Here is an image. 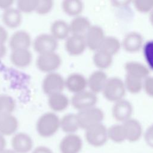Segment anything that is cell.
I'll return each instance as SVG.
<instances>
[{
    "instance_id": "cell-1",
    "label": "cell",
    "mask_w": 153,
    "mask_h": 153,
    "mask_svg": "<svg viewBox=\"0 0 153 153\" xmlns=\"http://www.w3.org/2000/svg\"><path fill=\"white\" fill-rule=\"evenodd\" d=\"M60 120L58 115L53 112L42 114L36 123V129L38 134L45 138L53 136L60 128Z\"/></svg>"
},
{
    "instance_id": "cell-2",
    "label": "cell",
    "mask_w": 153,
    "mask_h": 153,
    "mask_svg": "<svg viewBox=\"0 0 153 153\" xmlns=\"http://www.w3.org/2000/svg\"><path fill=\"white\" fill-rule=\"evenodd\" d=\"M126 91L124 80L112 76L108 78L102 93L107 100L114 103L124 99Z\"/></svg>"
},
{
    "instance_id": "cell-3",
    "label": "cell",
    "mask_w": 153,
    "mask_h": 153,
    "mask_svg": "<svg viewBox=\"0 0 153 153\" xmlns=\"http://www.w3.org/2000/svg\"><path fill=\"white\" fill-rule=\"evenodd\" d=\"M76 117L79 128L86 130L94 125L101 123L104 118V112L102 109L94 106L79 111Z\"/></svg>"
},
{
    "instance_id": "cell-4",
    "label": "cell",
    "mask_w": 153,
    "mask_h": 153,
    "mask_svg": "<svg viewBox=\"0 0 153 153\" xmlns=\"http://www.w3.org/2000/svg\"><path fill=\"white\" fill-rule=\"evenodd\" d=\"M85 130L86 141L94 147L103 146L108 139V128L102 123L94 125Z\"/></svg>"
},
{
    "instance_id": "cell-5",
    "label": "cell",
    "mask_w": 153,
    "mask_h": 153,
    "mask_svg": "<svg viewBox=\"0 0 153 153\" xmlns=\"http://www.w3.org/2000/svg\"><path fill=\"white\" fill-rule=\"evenodd\" d=\"M65 87V79L61 74L56 72L48 73L42 80V90L48 96L61 93Z\"/></svg>"
},
{
    "instance_id": "cell-6",
    "label": "cell",
    "mask_w": 153,
    "mask_h": 153,
    "mask_svg": "<svg viewBox=\"0 0 153 153\" xmlns=\"http://www.w3.org/2000/svg\"><path fill=\"white\" fill-rule=\"evenodd\" d=\"M62 62L61 56L54 51L39 54L36 65L39 71L48 74L55 72L60 66Z\"/></svg>"
},
{
    "instance_id": "cell-7",
    "label": "cell",
    "mask_w": 153,
    "mask_h": 153,
    "mask_svg": "<svg viewBox=\"0 0 153 153\" xmlns=\"http://www.w3.org/2000/svg\"><path fill=\"white\" fill-rule=\"evenodd\" d=\"M34 50L39 54L56 51L58 42L50 33L38 35L32 42Z\"/></svg>"
},
{
    "instance_id": "cell-8",
    "label": "cell",
    "mask_w": 153,
    "mask_h": 153,
    "mask_svg": "<svg viewBox=\"0 0 153 153\" xmlns=\"http://www.w3.org/2000/svg\"><path fill=\"white\" fill-rule=\"evenodd\" d=\"M97 102V94L89 90L74 94L71 99L72 106L78 111L96 106Z\"/></svg>"
},
{
    "instance_id": "cell-9",
    "label": "cell",
    "mask_w": 153,
    "mask_h": 153,
    "mask_svg": "<svg viewBox=\"0 0 153 153\" xmlns=\"http://www.w3.org/2000/svg\"><path fill=\"white\" fill-rule=\"evenodd\" d=\"M133 112V107L132 103L124 98L114 102L112 108L113 118L121 123L132 118Z\"/></svg>"
},
{
    "instance_id": "cell-10",
    "label": "cell",
    "mask_w": 153,
    "mask_h": 153,
    "mask_svg": "<svg viewBox=\"0 0 153 153\" xmlns=\"http://www.w3.org/2000/svg\"><path fill=\"white\" fill-rule=\"evenodd\" d=\"M84 37L87 48L96 51L100 49L106 35L102 27L98 25H91Z\"/></svg>"
},
{
    "instance_id": "cell-11",
    "label": "cell",
    "mask_w": 153,
    "mask_h": 153,
    "mask_svg": "<svg viewBox=\"0 0 153 153\" xmlns=\"http://www.w3.org/2000/svg\"><path fill=\"white\" fill-rule=\"evenodd\" d=\"M11 145L12 149L17 153H29L33 150V142L27 133L18 132L13 135Z\"/></svg>"
},
{
    "instance_id": "cell-12",
    "label": "cell",
    "mask_w": 153,
    "mask_h": 153,
    "mask_svg": "<svg viewBox=\"0 0 153 153\" xmlns=\"http://www.w3.org/2000/svg\"><path fill=\"white\" fill-rule=\"evenodd\" d=\"M82 148V140L76 133L66 134L60 140V153H79Z\"/></svg>"
},
{
    "instance_id": "cell-13",
    "label": "cell",
    "mask_w": 153,
    "mask_h": 153,
    "mask_svg": "<svg viewBox=\"0 0 153 153\" xmlns=\"http://www.w3.org/2000/svg\"><path fill=\"white\" fill-rule=\"evenodd\" d=\"M65 47L71 56H78L85 50L87 47L84 35L71 34L65 41Z\"/></svg>"
},
{
    "instance_id": "cell-14",
    "label": "cell",
    "mask_w": 153,
    "mask_h": 153,
    "mask_svg": "<svg viewBox=\"0 0 153 153\" xmlns=\"http://www.w3.org/2000/svg\"><path fill=\"white\" fill-rule=\"evenodd\" d=\"M143 44L142 35L136 31H131L127 33L121 41L122 47L126 51L130 53L137 52L142 48Z\"/></svg>"
},
{
    "instance_id": "cell-15",
    "label": "cell",
    "mask_w": 153,
    "mask_h": 153,
    "mask_svg": "<svg viewBox=\"0 0 153 153\" xmlns=\"http://www.w3.org/2000/svg\"><path fill=\"white\" fill-rule=\"evenodd\" d=\"M32 43L30 35L24 30H19L14 32L9 39V45L12 50L29 49Z\"/></svg>"
},
{
    "instance_id": "cell-16",
    "label": "cell",
    "mask_w": 153,
    "mask_h": 153,
    "mask_svg": "<svg viewBox=\"0 0 153 153\" xmlns=\"http://www.w3.org/2000/svg\"><path fill=\"white\" fill-rule=\"evenodd\" d=\"M87 87V79L81 74L72 73L65 79V87L74 94L85 90Z\"/></svg>"
},
{
    "instance_id": "cell-17",
    "label": "cell",
    "mask_w": 153,
    "mask_h": 153,
    "mask_svg": "<svg viewBox=\"0 0 153 153\" xmlns=\"http://www.w3.org/2000/svg\"><path fill=\"white\" fill-rule=\"evenodd\" d=\"M108 79L106 74L103 70L94 71L87 79V87H88L89 90L97 94L102 92Z\"/></svg>"
},
{
    "instance_id": "cell-18",
    "label": "cell",
    "mask_w": 153,
    "mask_h": 153,
    "mask_svg": "<svg viewBox=\"0 0 153 153\" xmlns=\"http://www.w3.org/2000/svg\"><path fill=\"white\" fill-rule=\"evenodd\" d=\"M19 127V121L13 114H0V133L3 136L14 135Z\"/></svg>"
},
{
    "instance_id": "cell-19",
    "label": "cell",
    "mask_w": 153,
    "mask_h": 153,
    "mask_svg": "<svg viewBox=\"0 0 153 153\" xmlns=\"http://www.w3.org/2000/svg\"><path fill=\"white\" fill-rule=\"evenodd\" d=\"M126 134V140L130 142L137 141L142 134V127L140 122L131 118L122 123Z\"/></svg>"
},
{
    "instance_id": "cell-20",
    "label": "cell",
    "mask_w": 153,
    "mask_h": 153,
    "mask_svg": "<svg viewBox=\"0 0 153 153\" xmlns=\"http://www.w3.org/2000/svg\"><path fill=\"white\" fill-rule=\"evenodd\" d=\"M10 61L15 66L25 68L28 66L32 60V54L29 49H17L11 51Z\"/></svg>"
},
{
    "instance_id": "cell-21",
    "label": "cell",
    "mask_w": 153,
    "mask_h": 153,
    "mask_svg": "<svg viewBox=\"0 0 153 153\" xmlns=\"http://www.w3.org/2000/svg\"><path fill=\"white\" fill-rule=\"evenodd\" d=\"M124 69L126 74L137 77L142 79H145L149 75V68L142 63L130 60L124 64Z\"/></svg>"
},
{
    "instance_id": "cell-22",
    "label": "cell",
    "mask_w": 153,
    "mask_h": 153,
    "mask_svg": "<svg viewBox=\"0 0 153 153\" xmlns=\"http://www.w3.org/2000/svg\"><path fill=\"white\" fill-rule=\"evenodd\" d=\"M3 23L10 28H16L22 22V14L16 7H11L4 10L2 14Z\"/></svg>"
},
{
    "instance_id": "cell-23",
    "label": "cell",
    "mask_w": 153,
    "mask_h": 153,
    "mask_svg": "<svg viewBox=\"0 0 153 153\" xmlns=\"http://www.w3.org/2000/svg\"><path fill=\"white\" fill-rule=\"evenodd\" d=\"M71 33L69 23L62 19H57L50 26V34L57 41L66 39Z\"/></svg>"
},
{
    "instance_id": "cell-24",
    "label": "cell",
    "mask_w": 153,
    "mask_h": 153,
    "mask_svg": "<svg viewBox=\"0 0 153 153\" xmlns=\"http://www.w3.org/2000/svg\"><path fill=\"white\" fill-rule=\"evenodd\" d=\"M47 102L51 110L54 112H62L69 106V99L66 94L61 92L48 96Z\"/></svg>"
},
{
    "instance_id": "cell-25",
    "label": "cell",
    "mask_w": 153,
    "mask_h": 153,
    "mask_svg": "<svg viewBox=\"0 0 153 153\" xmlns=\"http://www.w3.org/2000/svg\"><path fill=\"white\" fill-rule=\"evenodd\" d=\"M91 25L88 18L82 16L75 17L69 23L71 33L84 35Z\"/></svg>"
},
{
    "instance_id": "cell-26",
    "label": "cell",
    "mask_w": 153,
    "mask_h": 153,
    "mask_svg": "<svg viewBox=\"0 0 153 153\" xmlns=\"http://www.w3.org/2000/svg\"><path fill=\"white\" fill-rule=\"evenodd\" d=\"M60 128L66 134L75 133L80 128L76 114L68 113L64 115L60 120Z\"/></svg>"
},
{
    "instance_id": "cell-27",
    "label": "cell",
    "mask_w": 153,
    "mask_h": 153,
    "mask_svg": "<svg viewBox=\"0 0 153 153\" xmlns=\"http://www.w3.org/2000/svg\"><path fill=\"white\" fill-rule=\"evenodd\" d=\"M62 8L67 15L75 17L80 16L83 11L84 4L80 0H64L62 2Z\"/></svg>"
},
{
    "instance_id": "cell-28",
    "label": "cell",
    "mask_w": 153,
    "mask_h": 153,
    "mask_svg": "<svg viewBox=\"0 0 153 153\" xmlns=\"http://www.w3.org/2000/svg\"><path fill=\"white\" fill-rule=\"evenodd\" d=\"M93 61L99 69L103 71L111 65L113 62V56L101 50H98L94 51Z\"/></svg>"
},
{
    "instance_id": "cell-29",
    "label": "cell",
    "mask_w": 153,
    "mask_h": 153,
    "mask_svg": "<svg viewBox=\"0 0 153 153\" xmlns=\"http://www.w3.org/2000/svg\"><path fill=\"white\" fill-rule=\"evenodd\" d=\"M121 47V41L118 38L114 36H106L99 50L114 56L120 51Z\"/></svg>"
},
{
    "instance_id": "cell-30",
    "label": "cell",
    "mask_w": 153,
    "mask_h": 153,
    "mask_svg": "<svg viewBox=\"0 0 153 153\" xmlns=\"http://www.w3.org/2000/svg\"><path fill=\"white\" fill-rule=\"evenodd\" d=\"M143 80L126 74L124 82L126 90L133 94L139 93L143 89Z\"/></svg>"
},
{
    "instance_id": "cell-31",
    "label": "cell",
    "mask_w": 153,
    "mask_h": 153,
    "mask_svg": "<svg viewBox=\"0 0 153 153\" xmlns=\"http://www.w3.org/2000/svg\"><path fill=\"white\" fill-rule=\"evenodd\" d=\"M108 136L109 139L117 143H120L126 140L122 123L114 124L108 128Z\"/></svg>"
},
{
    "instance_id": "cell-32",
    "label": "cell",
    "mask_w": 153,
    "mask_h": 153,
    "mask_svg": "<svg viewBox=\"0 0 153 153\" xmlns=\"http://www.w3.org/2000/svg\"><path fill=\"white\" fill-rule=\"evenodd\" d=\"M16 106L14 98L7 94H0V114H12Z\"/></svg>"
},
{
    "instance_id": "cell-33",
    "label": "cell",
    "mask_w": 153,
    "mask_h": 153,
    "mask_svg": "<svg viewBox=\"0 0 153 153\" xmlns=\"http://www.w3.org/2000/svg\"><path fill=\"white\" fill-rule=\"evenodd\" d=\"M142 50L147 66L153 70V39L144 42Z\"/></svg>"
},
{
    "instance_id": "cell-34",
    "label": "cell",
    "mask_w": 153,
    "mask_h": 153,
    "mask_svg": "<svg viewBox=\"0 0 153 153\" xmlns=\"http://www.w3.org/2000/svg\"><path fill=\"white\" fill-rule=\"evenodd\" d=\"M38 0H19L17 2V8L20 12L29 13L35 11Z\"/></svg>"
},
{
    "instance_id": "cell-35",
    "label": "cell",
    "mask_w": 153,
    "mask_h": 153,
    "mask_svg": "<svg viewBox=\"0 0 153 153\" xmlns=\"http://www.w3.org/2000/svg\"><path fill=\"white\" fill-rule=\"evenodd\" d=\"M134 8L140 13H149L153 10V0H135L132 1Z\"/></svg>"
},
{
    "instance_id": "cell-36",
    "label": "cell",
    "mask_w": 153,
    "mask_h": 153,
    "mask_svg": "<svg viewBox=\"0 0 153 153\" xmlns=\"http://www.w3.org/2000/svg\"><path fill=\"white\" fill-rule=\"evenodd\" d=\"M53 5L52 0H38L35 12L39 15L47 14L52 10Z\"/></svg>"
},
{
    "instance_id": "cell-37",
    "label": "cell",
    "mask_w": 153,
    "mask_h": 153,
    "mask_svg": "<svg viewBox=\"0 0 153 153\" xmlns=\"http://www.w3.org/2000/svg\"><path fill=\"white\" fill-rule=\"evenodd\" d=\"M143 89L148 95L153 97V76L149 75L144 79Z\"/></svg>"
},
{
    "instance_id": "cell-38",
    "label": "cell",
    "mask_w": 153,
    "mask_h": 153,
    "mask_svg": "<svg viewBox=\"0 0 153 153\" xmlns=\"http://www.w3.org/2000/svg\"><path fill=\"white\" fill-rule=\"evenodd\" d=\"M144 139L146 144L153 148V124L146 128L144 133Z\"/></svg>"
},
{
    "instance_id": "cell-39",
    "label": "cell",
    "mask_w": 153,
    "mask_h": 153,
    "mask_svg": "<svg viewBox=\"0 0 153 153\" xmlns=\"http://www.w3.org/2000/svg\"><path fill=\"white\" fill-rule=\"evenodd\" d=\"M8 39V33L6 29L0 25V44H4L6 42L7 39Z\"/></svg>"
},
{
    "instance_id": "cell-40",
    "label": "cell",
    "mask_w": 153,
    "mask_h": 153,
    "mask_svg": "<svg viewBox=\"0 0 153 153\" xmlns=\"http://www.w3.org/2000/svg\"><path fill=\"white\" fill-rule=\"evenodd\" d=\"M31 153H53V152L50 148L46 146L40 145L34 148L32 151Z\"/></svg>"
},
{
    "instance_id": "cell-41",
    "label": "cell",
    "mask_w": 153,
    "mask_h": 153,
    "mask_svg": "<svg viewBox=\"0 0 153 153\" xmlns=\"http://www.w3.org/2000/svg\"><path fill=\"white\" fill-rule=\"evenodd\" d=\"M13 3V0H0V8L5 10L12 7Z\"/></svg>"
},
{
    "instance_id": "cell-42",
    "label": "cell",
    "mask_w": 153,
    "mask_h": 153,
    "mask_svg": "<svg viewBox=\"0 0 153 153\" xmlns=\"http://www.w3.org/2000/svg\"><path fill=\"white\" fill-rule=\"evenodd\" d=\"M7 142L5 136L0 133V153L6 149Z\"/></svg>"
},
{
    "instance_id": "cell-43",
    "label": "cell",
    "mask_w": 153,
    "mask_h": 153,
    "mask_svg": "<svg viewBox=\"0 0 153 153\" xmlns=\"http://www.w3.org/2000/svg\"><path fill=\"white\" fill-rule=\"evenodd\" d=\"M7 53V47L5 44H0V59H2Z\"/></svg>"
},
{
    "instance_id": "cell-44",
    "label": "cell",
    "mask_w": 153,
    "mask_h": 153,
    "mask_svg": "<svg viewBox=\"0 0 153 153\" xmlns=\"http://www.w3.org/2000/svg\"><path fill=\"white\" fill-rule=\"evenodd\" d=\"M1 153H17L12 149H5Z\"/></svg>"
},
{
    "instance_id": "cell-45",
    "label": "cell",
    "mask_w": 153,
    "mask_h": 153,
    "mask_svg": "<svg viewBox=\"0 0 153 153\" xmlns=\"http://www.w3.org/2000/svg\"><path fill=\"white\" fill-rule=\"evenodd\" d=\"M149 20L153 26V10L149 13Z\"/></svg>"
}]
</instances>
